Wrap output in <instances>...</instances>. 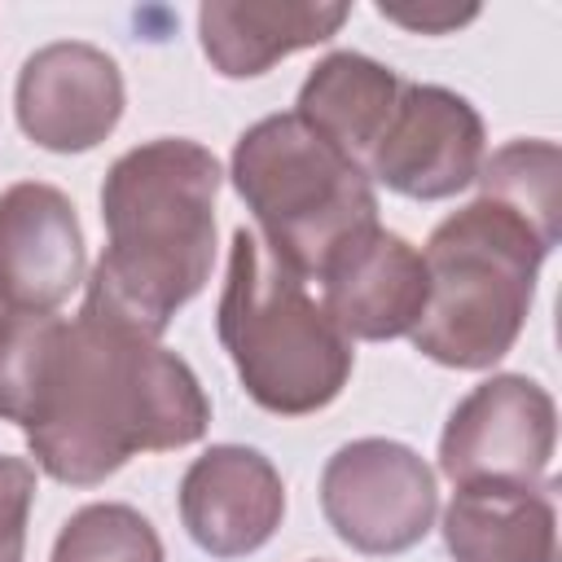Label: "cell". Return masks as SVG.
Wrapping results in <instances>:
<instances>
[{"mask_svg":"<svg viewBox=\"0 0 562 562\" xmlns=\"http://www.w3.org/2000/svg\"><path fill=\"white\" fill-rule=\"evenodd\" d=\"M206 422L211 400L193 369L158 338L83 299L79 316L61 321L22 430L48 479L92 487L136 452L198 443Z\"/></svg>","mask_w":562,"mask_h":562,"instance_id":"1","label":"cell"},{"mask_svg":"<svg viewBox=\"0 0 562 562\" xmlns=\"http://www.w3.org/2000/svg\"><path fill=\"white\" fill-rule=\"evenodd\" d=\"M215 193L220 162L198 140L158 136L114 158L101 184L105 250L83 299L162 338L211 277Z\"/></svg>","mask_w":562,"mask_h":562,"instance_id":"2","label":"cell"},{"mask_svg":"<svg viewBox=\"0 0 562 562\" xmlns=\"http://www.w3.org/2000/svg\"><path fill=\"white\" fill-rule=\"evenodd\" d=\"M215 329L246 395L277 417L334 404L351 378V338L250 228L233 233Z\"/></svg>","mask_w":562,"mask_h":562,"instance_id":"3","label":"cell"},{"mask_svg":"<svg viewBox=\"0 0 562 562\" xmlns=\"http://www.w3.org/2000/svg\"><path fill=\"white\" fill-rule=\"evenodd\" d=\"M544 255L536 228L492 198L452 211L422 250L430 299L413 347L443 369H492L527 325Z\"/></svg>","mask_w":562,"mask_h":562,"instance_id":"4","label":"cell"},{"mask_svg":"<svg viewBox=\"0 0 562 562\" xmlns=\"http://www.w3.org/2000/svg\"><path fill=\"white\" fill-rule=\"evenodd\" d=\"M228 176L263 233L259 241L299 277H321L347 237L378 224V193L364 167L321 140L294 110L246 127Z\"/></svg>","mask_w":562,"mask_h":562,"instance_id":"5","label":"cell"},{"mask_svg":"<svg viewBox=\"0 0 562 562\" xmlns=\"http://www.w3.org/2000/svg\"><path fill=\"white\" fill-rule=\"evenodd\" d=\"M553 443V395L522 373H496L452 408L439 435V474L452 487H540Z\"/></svg>","mask_w":562,"mask_h":562,"instance_id":"6","label":"cell"},{"mask_svg":"<svg viewBox=\"0 0 562 562\" xmlns=\"http://www.w3.org/2000/svg\"><path fill=\"white\" fill-rule=\"evenodd\" d=\"M321 509L356 553H404L435 527V470L395 439H351L321 470Z\"/></svg>","mask_w":562,"mask_h":562,"instance_id":"7","label":"cell"},{"mask_svg":"<svg viewBox=\"0 0 562 562\" xmlns=\"http://www.w3.org/2000/svg\"><path fill=\"white\" fill-rule=\"evenodd\" d=\"M487 136L479 110L439 83H404L400 101L364 158V176L400 198L439 202L479 180Z\"/></svg>","mask_w":562,"mask_h":562,"instance_id":"8","label":"cell"},{"mask_svg":"<svg viewBox=\"0 0 562 562\" xmlns=\"http://www.w3.org/2000/svg\"><path fill=\"white\" fill-rule=\"evenodd\" d=\"M18 127L48 154L97 149L123 119L119 61L83 40L35 48L18 75Z\"/></svg>","mask_w":562,"mask_h":562,"instance_id":"9","label":"cell"},{"mask_svg":"<svg viewBox=\"0 0 562 562\" xmlns=\"http://www.w3.org/2000/svg\"><path fill=\"white\" fill-rule=\"evenodd\" d=\"M321 285H325L321 307L329 312V321L347 338H364V342L413 334L430 299L422 250L382 224H369L356 237H347L325 259Z\"/></svg>","mask_w":562,"mask_h":562,"instance_id":"10","label":"cell"},{"mask_svg":"<svg viewBox=\"0 0 562 562\" xmlns=\"http://www.w3.org/2000/svg\"><path fill=\"white\" fill-rule=\"evenodd\" d=\"M83 228L75 202L44 180L0 193V307L57 312L83 285Z\"/></svg>","mask_w":562,"mask_h":562,"instance_id":"11","label":"cell"},{"mask_svg":"<svg viewBox=\"0 0 562 562\" xmlns=\"http://www.w3.org/2000/svg\"><path fill=\"white\" fill-rule=\"evenodd\" d=\"M285 514L277 465L241 443L206 448L180 479V522L211 558H246L272 540Z\"/></svg>","mask_w":562,"mask_h":562,"instance_id":"12","label":"cell"},{"mask_svg":"<svg viewBox=\"0 0 562 562\" xmlns=\"http://www.w3.org/2000/svg\"><path fill=\"white\" fill-rule=\"evenodd\" d=\"M347 4H307V0H211L198 9V35L206 61L224 79H255L281 57L325 44L347 22Z\"/></svg>","mask_w":562,"mask_h":562,"instance_id":"13","label":"cell"},{"mask_svg":"<svg viewBox=\"0 0 562 562\" xmlns=\"http://www.w3.org/2000/svg\"><path fill=\"white\" fill-rule=\"evenodd\" d=\"M443 544L457 562H553L558 514L544 487H457Z\"/></svg>","mask_w":562,"mask_h":562,"instance_id":"14","label":"cell"},{"mask_svg":"<svg viewBox=\"0 0 562 562\" xmlns=\"http://www.w3.org/2000/svg\"><path fill=\"white\" fill-rule=\"evenodd\" d=\"M404 79L364 57V53H329L299 88L294 114L321 136L329 140L338 154H347L351 162L364 167L369 149L378 145L395 101H400Z\"/></svg>","mask_w":562,"mask_h":562,"instance_id":"15","label":"cell"},{"mask_svg":"<svg viewBox=\"0 0 562 562\" xmlns=\"http://www.w3.org/2000/svg\"><path fill=\"white\" fill-rule=\"evenodd\" d=\"M558 184H562V149L553 140H509L479 167V189H483L479 198H492L514 215H522L549 250L558 246V220H562Z\"/></svg>","mask_w":562,"mask_h":562,"instance_id":"16","label":"cell"},{"mask_svg":"<svg viewBox=\"0 0 562 562\" xmlns=\"http://www.w3.org/2000/svg\"><path fill=\"white\" fill-rule=\"evenodd\" d=\"M53 562H162V540L140 509L97 501L66 518Z\"/></svg>","mask_w":562,"mask_h":562,"instance_id":"17","label":"cell"},{"mask_svg":"<svg viewBox=\"0 0 562 562\" xmlns=\"http://www.w3.org/2000/svg\"><path fill=\"white\" fill-rule=\"evenodd\" d=\"M61 316L53 312H4L0 316V417L22 426L44 382Z\"/></svg>","mask_w":562,"mask_h":562,"instance_id":"18","label":"cell"},{"mask_svg":"<svg viewBox=\"0 0 562 562\" xmlns=\"http://www.w3.org/2000/svg\"><path fill=\"white\" fill-rule=\"evenodd\" d=\"M31 501H35V465L0 452V562H22Z\"/></svg>","mask_w":562,"mask_h":562,"instance_id":"19","label":"cell"},{"mask_svg":"<svg viewBox=\"0 0 562 562\" xmlns=\"http://www.w3.org/2000/svg\"><path fill=\"white\" fill-rule=\"evenodd\" d=\"M378 13L386 22H400L408 31H422V35H443V31H457L465 22L479 18V9H452V4H422V9H400V4H378Z\"/></svg>","mask_w":562,"mask_h":562,"instance_id":"20","label":"cell"},{"mask_svg":"<svg viewBox=\"0 0 562 562\" xmlns=\"http://www.w3.org/2000/svg\"><path fill=\"white\" fill-rule=\"evenodd\" d=\"M0 316H4V307H0Z\"/></svg>","mask_w":562,"mask_h":562,"instance_id":"21","label":"cell"}]
</instances>
